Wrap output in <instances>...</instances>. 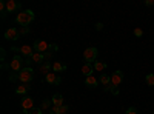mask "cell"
Instances as JSON below:
<instances>
[{
    "label": "cell",
    "mask_w": 154,
    "mask_h": 114,
    "mask_svg": "<svg viewBox=\"0 0 154 114\" xmlns=\"http://www.w3.org/2000/svg\"><path fill=\"white\" fill-rule=\"evenodd\" d=\"M34 19H35L34 11L32 9H25V11H22V12H19V14H17L16 22L20 25V26H28L29 23L34 22Z\"/></svg>",
    "instance_id": "cell-1"
},
{
    "label": "cell",
    "mask_w": 154,
    "mask_h": 114,
    "mask_svg": "<svg viewBox=\"0 0 154 114\" xmlns=\"http://www.w3.org/2000/svg\"><path fill=\"white\" fill-rule=\"evenodd\" d=\"M97 54H99V49L96 46H89L83 51V59L86 63H93V62H97Z\"/></svg>",
    "instance_id": "cell-2"
},
{
    "label": "cell",
    "mask_w": 154,
    "mask_h": 114,
    "mask_svg": "<svg viewBox=\"0 0 154 114\" xmlns=\"http://www.w3.org/2000/svg\"><path fill=\"white\" fill-rule=\"evenodd\" d=\"M32 79H34V71H32L29 66L23 68V69L19 72V80H20L22 83H29Z\"/></svg>",
    "instance_id": "cell-3"
},
{
    "label": "cell",
    "mask_w": 154,
    "mask_h": 114,
    "mask_svg": "<svg viewBox=\"0 0 154 114\" xmlns=\"http://www.w3.org/2000/svg\"><path fill=\"white\" fill-rule=\"evenodd\" d=\"M23 63H25V60L22 59V56H14L11 59V62H9V66H11V69L14 72L19 74L23 69Z\"/></svg>",
    "instance_id": "cell-4"
},
{
    "label": "cell",
    "mask_w": 154,
    "mask_h": 114,
    "mask_svg": "<svg viewBox=\"0 0 154 114\" xmlns=\"http://www.w3.org/2000/svg\"><path fill=\"white\" fill-rule=\"evenodd\" d=\"M49 48H51V43H46V42L42 40V39H37V40L34 42V49H35V53H42V54H45Z\"/></svg>",
    "instance_id": "cell-5"
},
{
    "label": "cell",
    "mask_w": 154,
    "mask_h": 114,
    "mask_svg": "<svg viewBox=\"0 0 154 114\" xmlns=\"http://www.w3.org/2000/svg\"><path fill=\"white\" fill-rule=\"evenodd\" d=\"M122 80H123V72L122 71H114L112 74H111V86H114V88H119V85L122 83Z\"/></svg>",
    "instance_id": "cell-6"
},
{
    "label": "cell",
    "mask_w": 154,
    "mask_h": 114,
    "mask_svg": "<svg viewBox=\"0 0 154 114\" xmlns=\"http://www.w3.org/2000/svg\"><path fill=\"white\" fill-rule=\"evenodd\" d=\"M45 80H46L49 85H60V82H62V79L59 77V74H56V72H53V71L46 72Z\"/></svg>",
    "instance_id": "cell-7"
},
{
    "label": "cell",
    "mask_w": 154,
    "mask_h": 114,
    "mask_svg": "<svg viewBox=\"0 0 154 114\" xmlns=\"http://www.w3.org/2000/svg\"><path fill=\"white\" fill-rule=\"evenodd\" d=\"M20 105H22V109H23V111H31V109L34 108V99L29 97V96H25V97L22 99Z\"/></svg>",
    "instance_id": "cell-8"
},
{
    "label": "cell",
    "mask_w": 154,
    "mask_h": 114,
    "mask_svg": "<svg viewBox=\"0 0 154 114\" xmlns=\"http://www.w3.org/2000/svg\"><path fill=\"white\" fill-rule=\"evenodd\" d=\"M20 37V32H19V28H9L5 31V39L6 40H17Z\"/></svg>",
    "instance_id": "cell-9"
},
{
    "label": "cell",
    "mask_w": 154,
    "mask_h": 114,
    "mask_svg": "<svg viewBox=\"0 0 154 114\" xmlns=\"http://www.w3.org/2000/svg\"><path fill=\"white\" fill-rule=\"evenodd\" d=\"M22 8V5H20V2H17V0H8L6 2V12H16V11H19Z\"/></svg>",
    "instance_id": "cell-10"
},
{
    "label": "cell",
    "mask_w": 154,
    "mask_h": 114,
    "mask_svg": "<svg viewBox=\"0 0 154 114\" xmlns=\"http://www.w3.org/2000/svg\"><path fill=\"white\" fill-rule=\"evenodd\" d=\"M68 109H69V106H68V105L53 106V108H51V111H49V114H65V112H68Z\"/></svg>",
    "instance_id": "cell-11"
},
{
    "label": "cell",
    "mask_w": 154,
    "mask_h": 114,
    "mask_svg": "<svg viewBox=\"0 0 154 114\" xmlns=\"http://www.w3.org/2000/svg\"><path fill=\"white\" fill-rule=\"evenodd\" d=\"M32 49H34V48H31L29 45H23L22 48H19V51L22 53V56H25V57H28V59H29V57L34 54Z\"/></svg>",
    "instance_id": "cell-12"
},
{
    "label": "cell",
    "mask_w": 154,
    "mask_h": 114,
    "mask_svg": "<svg viewBox=\"0 0 154 114\" xmlns=\"http://www.w3.org/2000/svg\"><path fill=\"white\" fill-rule=\"evenodd\" d=\"M53 72H56V74H59V72H62V71H66V65L65 63H62V62H54L53 63Z\"/></svg>",
    "instance_id": "cell-13"
},
{
    "label": "cell",
    "mask_w": 154,
    "mask_h": 114,
    "mask_svg": "<svg viewBox=\"0 0 154 114\" xmlns=\"http://www.w3.org/2000/svg\"><path fill=\"white\" fill-rule=\"evenodd\" d=\"M93 71H94V65H93V63H83V66H82V72L86 75V77L93 75Z\"/></svg>",
    "instance_id": "cell-14"
},
{
    "label": "cell",
    "mask_w": 154,
    "mask_h": 114,
    "mask_svg": "<svg viewBox=\"0 0 154 114\" xmlns=\"http://www.w3.org/2000/svg\"><path fill=\"white\" fill-rule=\"evenodd\" d=\"M97 83H99V80L94 77V75H89V77L85 79V86H88V88H96Z\"/></svg>",
    "instance_id": "cell-15"
},
{
    "label": "cell",
    "mask_w": 154,
    "mask_h": 114,
    "mask_svg": "<svg viewBox=\"0 0 154 114\" xmlns=\"http://www.w3.org/2000/svg\"><path fill=\"white\" fill-rule=\"evenodd\" d=\"M51 102H53V106H62V105H65V103H63L62 94H54L53 99H51Z\"/></svg>",
    "instance_id": "cell-16"
},
{
    "label": "cell",
    "mask_w": 154,
    "mask_h": 114,
    "mask_svg": "<svg viewBox=\"0 0 154 114\" xmlns=\"http://www.w3.org/2000/svg\"><path fill=\"white\" fill-rule=\"evenodd\" d=\"M29 90H31L29 83H23V85H20V86L16 88V93H17V94H26Z\"/></svg>",
    "instance_id": "cell-17"
},
{
    "label": "cell",
    "mask_w": 154,
    "mask_h": 114,
    "mask_svg": "<svg viewBox=\"0 0 154 114\" xmlns=\"http://www.w3.org/2000/svg\"><path fill=\"white\" fill-rule=\"evenodd\" d=\"M45 59H46V54H42V53H34L31 56V60L35 62V63H42Z\"/></svg>",
    "instance_id": "cell-18"
},
{
    "label": "cell",
    "mask_w": 154,
    "mask_h": 114,
    "mask_svg": "<svg viewBox=\"0 0 154 114\" xmlns=\"http://www.w3.org/2000/svg\"><path fill=\"white\" fill-rule=\"evenodd\" d=\"M99 82H100L102 85H103V86H108V85H111V75H108V74H100Z\"/></svg>",
    "instance_id": "cell-19"
},
{
    "label": "cell",
    "mask_w": 154,
    "mask_h": 114,
    "mask_svg": "<svg viewBox=\"0 0 154 114\" xmlns=\"http://www.w3.org/2000/svg\"><path fill=\"white\" fill-rule=\"evenodd\" d=\"M93 65H94V69H96V71H103V69L108 66V63H106V62H94Z\"/></svg>",
    "instance_id": "cell-20"
},
{
    "label": "cell",
    "mask_w": 154,
    "mask_h": 114,
    "mask_svg": "<svg viewBox=\"0 0 154 114\" xmlns=\"http://www.w3.org/2000/svg\"><path fill=\"white\" fill-rule=\"evenodd\" d=\"M145 82H146L148 86H154V74L152 72H149V74L145 75Z\"/></svg>",
    "instance_id": "cell-21"
},
{
    "label": "cell",
    "mask_w": 154,
    "mask_h": 114,
    "mask_svg": "<svg viewBox=\"0 0 154 114\" xmlns=\"http://www.w3.org/2000/svg\"><path fill=\"white\" fill-rule=\"evenodd\" d=\"M51 105H53V102H51V100H43L42 105H40V108H42V109H49Z\"/></svg>",
    "instance_id": "cell-22"
},
{
    "label": "cell",
    "mask_w": 154,
    "mask_h": 114,
    "mask_svg": "<svg viewBox=\"0 0 154 114\" xmlns=\"http://www.w3.org/2000/svg\"><path fill=\"white\" fill-rule=\"evenodd\" d=\"M19 32H20V35L29 34V28H28V26H20V28H19Z\"/></svg>",
    "instance_id": "cell-23"
},
{
    "label": "cell",
    "mask_w": 154,
    "mask_h": 114,
    "mask_svg": "<svg viewBox=\"0 0 154 114\" xmlns=\"http://www.w3.org/2000/svg\"><path fill=\"white\" fill-rule=\"evenodd\" d=\"M29 114H43V109L42 108H32L29 111Z\"/></svg>",
    "instance_id": "cell-24"
},
{
    "label": "cell",
    "mask_w": 154,
    "mask_h": 114,
    "mask_svg": "<svg viewBox=\"0 0 154 114\" xmlns=\"http://www.w3.org/2000/svg\"><path fill=\"white\" fill-rule=\"evenodd\" d=\"M134 35H136V37H142V35H143L142 28H136V29H134Z\"/></svg>",
    "instance_id": "cell-25"
},
{
    "label": "cell",
    "mask_w": 154,
    "mask_h": 114,
    "mask_svg": "<svg viewBox=\"0 0 154 114\" xmlns=\"http://www.w3.org/2000/svg\"><path fill=\"white\" fill-rule=\"evenodd\" d=\"M126 114H137V109L134 106H130V108L126 109Z\"/></svg>",
    "instance_id": "cell-26"
},
{
    "label": "cell",
    "mask_w": 154,
    "mask_h": 114,
    "mask_svg": "<svg viewBox=\"0 0 154 114\" xmlns=\"http://www.w3.org/2000/svg\"><path fill=\"white\" fill-rule=\"evenodd\" d=\"M5 57H6V51H5L3 48H2V49H0V60L3 62V60H5Z\"/></svg>",
    "instance_id": "cell-27"
},
{
    "label": "cell",
    "mask_w": 154,
    "mask_h": 114,
    "mask_svg": "<svg viewBox=\"0 0 154 114\" xmlns=\"http://www.w3.org/2000/svg\"><path fill=\"white\" fill-rule=\"evenodd\" d=\"M102 28H103V23H100V22L96 23V29H97V31H102Z\"/></svg>",
    "instance_id": "cell-28"
},
{
    "label": "cell",
    "mask_w": 154,
    "mask_h": 114,
    "mask_svg": "<svg viewBox=\"0 0 154 114\" xmlns=\"http://www.w3.org/2000/svg\"><path fill=\"white\" fill-rule=\"evenodd\" d=\"M145 5H146V6H152V5H154V0H146Z\"/></svg>",
    "instance_id": "cell-29"
},
{
    "label": "cell",
    "mask_w": 154,
    "mask_h": 114,
    "mask_svg": "<svg viewBox=\"0 0 154 114\" xmlns=\"http://www.w3.org/2000/svg\"><path fill=\"white\" fill-rule=\"evenodd\" d=\"M51 49H53V51H57V49H59V46H57L56 43H51Z\"/></svg>",
    "instance_id": "cell-30"
},
{
    "label": "cell",
    "mask_w": 154,
    "mask_h": 114,
    "mask_svg": "<svg viewBox=\"0 0 154 114\" xmlns=\"http://www.w3.org/2000/svg\"><path fill=\"white\" fill-rule=\"evenodd\" d=\"M25 63H26V65H31V63H32V60H31V57H29V59H26V60H25Z\"/></svg>",
    "instance_id": "cell-31"
},
{
    "label": "cell",
    "mask_w": 154,
    "mask_h": 114,
    "mask_svg": "<svg viewBox=\"0 0 154 114\" xmlns=\"http://www.w3.org/2000/svg\"><path fill=\"white\" fill-rule=\"evenodd\" d=\"M152 114H154V111H152Z\"/></svg>",
    "instance_id": "cell-32"
}]
</instances>
